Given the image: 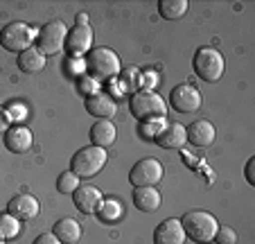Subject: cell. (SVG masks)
I'll return each mask as SVG.
<instances>
[{
	"instance_id": "obj_1",
	"label": "cell",
	"mask_w": 255,
	"mask_h": 244,
	"mask_svg": "<svg viewBox=\"0 0 255 244\" xmlns=\"http://www.w3.org/2000/svg\"><path fill=\"white\" fill-rule=\"evenodd\" d=\"M129 109L131 115H133L138 122H160V120L167 118V104L165 100L158 95V93L144 88V91H138L131 95L129 100Z\"/></svg>"
},
{
	"instance_id": "obj_2",
	"label": "cell",
	"mask_w": 255,
	"mask_h": 244,
	"mask_svg": "<svg viewBox=\"0 0 255 244\" xmlns=\"http://www.w3.org/2000/svg\"><path fill=\"white\" fill-rule=\"evenodd\" d=\"M181 226H183V231H185V238L194 240V242H199V244H208L215 240L219 222H217L215 215H210V213H206V211H190L183 215Z\"/></svg>"
},
{
	"instance_id": "obj_3",
	"label": "cell",
	"mask_w": 255,
	"mask_h": 244,
	"mask_svg": "<svg viewBox=\"0 0 255 244\" xmlns=\"http://www.w3.org/2000/svg\"><path fill=\"white\" fill-rule=\"evenodd\" d=\"M104 163H106V149L88 145V147H82L79 152H75V156L70 158V172L79 179H88L100 174Z\"/></svg>"
},
{
	"instance_id": "obj_4",
	"label": "cell",
	"mask_w": 255,
	"mask_h": 244,
	"mask_svg": "<svg viewBox=\"0 0 255 244\" xmlns=\"http://www.w3.org/2000/svg\"><path fill=\"white\" fill-rule=\"evenodd\" d=\"M192 68L197 72V77H201V81L208 84H215V81L222 79L226 61H224V54L215 48H199L194 52L192 59Z\"/></svg>"
},
{
	"instance_id": "obj_5",
	"label": "cell",
	"mask_w": 255,
	"mask_h": 244,
	"mask_svg": "<svg viewBox=\"0 0 255 244\" xmlns=\"http://www.w3.org/2000/svg\"><path fill=\"white\" fill-rule=\"evenodd\" d=\"M120 57L109 48H93L86 59V70L95 79H113L120 75Z\"/></svg>"
},
{
	"instance_id": "obj_6",
	"label": "cell",
	"mask_w": 255,
	"mask_h": 244,
	"mask_svg": "<svg viewBox=\"0 0 255 244\" xmlns=\"http://www.w3.org/2000/svg\"><path fill=\"white\" fill-rule=\"evenodd\" d=\"M66 36H68V27L63 20H50V23H45L43 27H41L39 32V41H36V45H39V52L43 54H57L63 50V45H66Z\"/></svg>"
},
{
	"instance_id": "obj_7",
	"label": "cell",
	"mask_w": 255,
	"mask_h": 244,
	"mask_svg": "<svg viewBox=\"0 0 255 244\" xmlns=\"http://www.w3.org/2000/svg\"><path fill=\"white\" fill-rule=\"evenodd\" d=\"M34 32L29 25L20 23V20H14V23L5 25L2 32H0V45L9 52H25V50L32 45Z\"/></svg>"
},
{
	"instance_id": "obj_8",
	"label": "cell",
	"mask_w": 255,
	"mask_h": 244,
	"mask_svg": "<svg viewBox=\"0 0 255 244\" xmlns=\"http://www.w3.org/2000/svg\"><path fill=\"white\" fill-rule=\"evenodd\" d=\"M163 179V165L156 158H140L129 172V181L133 188H149Z\"/></svg>"
},
{
	"instance_id": "obj_9",
	"label": "cell",
	"mask_w": 255,
	"mask_h": 244,
	"mask_svg": "<svg viewBox=\"0 0 255 244\" xmlns=\"http://www.w3.org/2000/svg\"><path fill=\"white\" fill-rule=\"evenodd\" d=\"M201 102H203V95L192 84H178L169 93V104L178 113H194V111L201 109Z\"/></svg>"
},
{
	"instance_id": "obj_10",
	"label": "cell",
	"mask_w": 255,
	"mask_h": 244,
	"mask_svg": "<svg viewBox=\"0 0 255 244\" xmlns=\"http://www.w3.org/2000/svg\"><path fill=\"white\" fill-rule=\"evenodd\" d=\"M70 57H84L93 50V27L91 25H75L72 29H68L66 45H63Z\"/></svg>"
},
{
	"instance_id": "obj_11",
	"label": "cell",
	"mask_w": 255,
	"mask_h": 244,
	"mask_svg": "<svg viewBox=\"0 0 255 244\" xmlns=\"http://www.w3.org/2000/svg\"><path fill=\"white\" fill-rule=\"evenodd\" d=\"M41 206H39V199L29 192H20V195L11 197L9 204H7V213L14 215L18 222H27V220H34L39 215Z\"/></svg>"
},
{
	"instance_id": "obj_12",
	"label": "cell",
	"mask_w": 255,
	"mask_h": 244,
	"mask_svg": "<svg viewBox=\"0 0 255 244\" xmlns=\"http://www.w3.org/2000/svg\"><path fill=\"white\" fill-rule=\"evenodd\" d=\"M102 192L95 186H79L77 190L72 192V204L82 215H93L97 213V208L102 206Z\"/></svg>"
},
{
	"instance_id": "obj_13",
	"label": "cell",
	"mask_w": 255,
	"mask_h": 244,
	"mask_svg": "<svg viewBox=\"0 0 255 244\" xmlns=\"http://www.w3.org/2000/svg\"><path fill=\"white\" fill-rule=\"evenodd\" d=\"M154 140L163 149H181L188 143V134H185V127L181 122H167L163 129L156 131Z\"/></svg>"
},
{
	"instance_id": "obj_14",
	"label": "cell",
	"mask_w": 255,
	"mask_h": 244,
	"mask_svg": "<svg viewBox=\"0 0 255 244\" xmlns=\"http://www.w3.org/2000/svg\"><path fill=\"white\" fill-rule=\"evenodd\" d=\"M84 106H86L88 113L100 118V120L113 118L118 111L116 100H113L111 95H106V93H88L86 100H84Z\"/></svg>"
},
{
	"instance_id": "obj_15",
	"label": "cell",
	"mask_w": 255,
	"mask_h": 244,
	"mask_svg": "<svg viewBox=\"0 0 255 244\" xmlns=\"http://www.w3.org/2000/svg\"><path fill=\"white\" fill-rule=\"evenodd\" d=\"M154 244H185V231L181 220H163L154 231Z\"/></svg>"
},
{
	"instance_id": "obj_16",
	"label": "cell",
	"mask_w": 255,
	"mask_h": 244,
	"mask_svg": "<svg viewBox=\"0 0 255 244\" xmlns=\"http://www.w3.org/2000/svg\"><path fill=\"white\" fill-rule=\"evenodd\" d=\"M32 131L27 129V127H9V129L5 131V147L9 149L11 154H25L32 149Z\"/></svg>"
},
{
	"instance_id": "obj_17",
	"label": "cell",
	"mask_w": 255,
	"mask_h": 244,
	"mask_svg": "<svg viewBox=\"0 0 255 244\" xmlns=\"http://www.w3.org/2000/svg\"><path fill=\"white\" fill-rule=\"evenodd\" d=\"M188 134V143H192L194 147H210L215 143V127L208 120H194L190 127H185Z\"/></svg>"
},
{
	"instance_id": "obj_18",
	"label": "cell",
	"mask_w": 255,
	"mask_h": 244,
	"mask_svg": "<svg viewBox=\"0 0 255 244\" xmlns=\"http://www.w3.org/2000/svg\"><path fill=\"white\" fill-rule=\"evenodd\" d=\"M160 201H163V197H160V192L156 190L154 186H149V188H135V190H133V206L138 208V211H142V213L158 211Z\"/></svg>"
},
{
	"instance_id": "obj_19",
	"label": "cell",
	"mask_w": 255,
	"mask_h": 244,
	"mask_svg": "<svg viewBox=\"0 0 255 244\" xmlns=\"http://www.w3.org/2000/svg\"><path fill=\"white\" fill-rule=\"evenodd\" d=\"M116 125H113L111 120H97L95 125L91 127V145L95 147H109V145L116 143Z\"/></svg>"
},
{
	"instance_id": "obj_20",
	"label": "cell",
	"mask_w": 255,
	"mask_h": 244,
	"mask_svg": "<svg viewBox=\"0 0 255 244\" xmlns=\"http://www.w3.org/2000/svg\"><path fill=\"white\" fill-rule=\"evenodd\" d=\"M52 233L61 244H77L79 238H82V224L70 220V217H63V220H59L54 224Z\"/></svg>"
},
{
	"instance_id": "obj_21",
	"label": "cell",
	"mask_w": 255,
	"mask_h": 244,
	"mask_svg": "<svg viewBox=\"0 0 255 244\" xmlns=\"http://www.w3.org/2000/svg\"><path fill=\"white\" fill-rule=\"evenodd\" d=\"M18 68L23 72H29V75L41 72L45 68V57L36 48H27L25 52L18 54Z\"/></svg>"
},
{
	"instance_id": "obj_22",
	"label": "cell",
	"mask_w": 255,
	"mask_h": 244,
	"mask_svg": "<svg viewBox=\"0 0 255 244\" xmlns=\"http://www.w3.org/2000/svg\"><path fill=\"white\" fill-rule=\"evenodd\" d=\"M158 11L165 20H178L188 14V0H160Z\"/></svg>"
},
{
	"instance_id": "obj_23",
	"label": "cell",
	"mask_w": 255,
	"mask_h": 244,
	"mask_svg": "<svg viewBox=\"0 0 255 244\" xmlns=\"http://www.w3.org/2000/svg\"><path fill=\"white\" fill-rule=\"evenodd\" d=\"M20 233V222L9 213H0V240H11Z\"/></svg>"
},
{
	"instance_id": "obj_24",
	"label": "cell",
	"mask_w": 255,
	"mask_h": 244,
	"mask_svg": "<svg viewBox=\"0 0 255 244\" xmlns=\"http://www.w3.org/2000/svg\"><path fill=\"white\" fill-rule=\"evenodd\" d=\"M120 215H122V206L118 204L116 199H106V201H102V206L97 208V217H100L102 222H116V220H120Z\"/></svg>"
},
{
	"instance_id": "obj_25",
	"label": "cell",
	"mask_w": 255,
	"mask_h": 244,
	"mask_svg": "<svg viewBox=\"0 0 255 244\" xmlns=\"http://www.w3.org/2000/svg\"><path fill=\"white\" fill-rule=\"evenodd\" d=\"M79 188V177H75L72 172H61L57 179V190L61 195H72Z\"/></svg>"
},
{
	"instance_id": "obj_26",
	"label": "cell",
	"mask_w": 255,
	"mask_h": 244,
	"mask_svg": "<svg viewBox=\"0 0 255 244\" xmlns=\"http://www.w3.org/2000/svg\"><path fill=\"white\" fill-rule=\"evenodd\" d=\"M215 242L217 244H235L237 242V233L233 226H219L215 235Z\"/></svg>"
},
{
	"instance_id": "obj_27",
	"label": "cell",
	"mask_w": 255,
	"mask_h": 244,
	"mask_svg": "<svg viewBox=\"0 0 255 244\" xmlns=\"http://www.w3.org/2000/svg\"><path fill=\"white\" fill-rule=\"evenodd\" d=\"M253 168H255V156H251L249 161H246V168H244V177H246V181H249V186H255Z\"/></svg>"
},
{
	"instance_id": "obj_28",
	"label": "cell",
	"mask_w": 255,
	"mask_h": 244,
	"mask_svg": "<svg viewBox=\"0 0 255 244\" xmlns=\"http://www.w3.org/2000/svg\"><path fill=\"white\" fill-rule=\"evenodd\" d=\"M32 244H61V242L54 238V233H41Z\"/></svg>"
},
{
	"instance_id": "obj_29",
	"label": "cell",
	"mask_w": 255,
	"mask_h": 244,
	"mask_svg": "<svg viewBox=\"0 0 255 244\" xmlns=\"http://www.w3.org/2000/svg\"><path fill=\"white\" fill-rule=\"evenodd\" d=\"M7 129H9V115L5 109H0V134H5Z\"/></svg>"
},
{
	"instance_id": "obj_30",
	"label": "cell",
	"mask_w": 255,
	"mask_h": 244,
	"mask_svg": "<svg viewBox=\"0 0 255 244\" xmlns=\"http://www.w3.org/2000/svg\"><path fill=\"white\" fill-rule=\"evenodd\" d=\"M7 115H9V120H11V115H20V120H23L25 109H23V106H18V104H14V106H9V111H7Z\"/></svg>"
},
{
	"instance_id": "obj_31",
	"label": "cell",
	"mask_w": 255,
	"mask_h": 244,
	"mask_svg": "<svg viewBox=\"0 0 255 244\" xmlns=\"http://www.w3.org/2000/svg\"><path fill=\"white\" fill-rule=\"evenodd\" d=\"M0 244H5V240H0Z\"/></svg>"
}]
</instances>
